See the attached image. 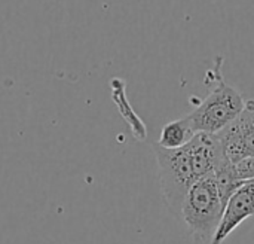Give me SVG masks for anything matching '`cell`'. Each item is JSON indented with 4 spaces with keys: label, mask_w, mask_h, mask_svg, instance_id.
Instances as JSON below:
<instances>
[{
    "label": "cell",
    "mask_w": 254,
    "mask_h": 244,
    "mask_svg": "<svg viewBox=\"0 0 254 244\" xmlns=\"http://www.w3.org/2000/svg\"><path fill=\"white\" fill-rule=\"evenodd\" d=\"M225 207L226 200L214 174H210L192 185L183 201L180 219L198 242L210 244L220 225Z\"/></svg>",
    "instance_id": "1"
},
{
    "label": "cell",
    "mask_w": 254,
    "mask_h": 244,
    "mask_svg": "<svg viewBox=\"0 0 254 244\" xmlns=\"http://www.w3.org/2000/svg\"><path fill=\"white\" fill-rule=\"evenodd\" d=\"M196 133L193 131L188 116L168 122L162 127L159 140L156 142L161 148L164 149H180L186 146L195 136Z\"/></svg>",
    "instance_id": "6"
},
{
    "label": "cell",
    "mask_w": 254,
    "mask_h": 244,
    "mask_svg": "<svg viewBox=\"0 0 254 244\" xmlns=\"http://www.w3.org/2000/svg\"><path fill=\"white\" fill-rule=\"evenodd\" d=\"M254 216V179L244 182L228 200L220 225L210 244H222L234 230Z\"/></svg>",
    "instance_id": "5"
},
{
    "label": "cell",
    "mask_w": 254,
    "mask_h": 244,
    "mask_svg": "<svg viewBox=\"0 0 254 244\" xmlns=\"http://www.w3.org/2000/svg\"><path fill=\"white\" fill-rule=\"evenodd\" d=\"M112 89H113V98H115L116 104L119 106L122 116H125L127 121L129 122V125L132 127L134 137H137L138 140H144V137H146V127H144L143 121L135 115V112L132 110L131 104L127 100L125 82L121 81V79H113L112 81Z\"/></svg>",
    "instance_id": "7"
},
{
    "label": "cell",
    "mask_w": 254,
    "mask_h": 244,
    "mask_svg": "<svg viewBox=\"0 0 254 244\" xmlns=\"http://www.w3.org/2000/svg\"><path fill=\"white\" fill-rule=\"evenodd\" d=\"M217 137L231 164L254 157V101H247L246 110Z\"/></svg>",
    "instance_id": "4"
},
{
    "label": "cell",
    "mask_w": 254,
    "mask_h": 244,
    "mask_svg": "<svg viewBox=\"0 0 254 244\" xmlns=\"http://www.w3.org/2000/svg\"><path fill=\"white\" fill-rule=\"evenodd\" d=\"M246 106L241 92L228 85L219 73L216 88L188 115V119L195 133L219 134L246 110Z\"/></svg>",
    "instance_id": "3"
},
{
    "label": "cell",
    "mask_w": 254,
    "mask_h": 244,
    "mask_svg": "<svg viewBox=\"0 0 254 244\" xmlns=\"http://www.w3.org/2000/svg\"><path fill=\"white\" fill-rule=\"evenodd\" d=\"M153 154L158 163L161 189L167 207L180 219L182 206L192 185L199 180L188 146L180 149H164L153 143Z\"/></svg>",
    "instance_id": "2"
}]
</instances>
